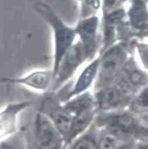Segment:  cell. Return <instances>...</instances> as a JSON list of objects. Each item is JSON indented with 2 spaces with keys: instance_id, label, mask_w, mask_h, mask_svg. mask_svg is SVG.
Masks as SVG:
<instances>
[{
  "instance_id": "obj_23",
  "label": "cell",
  "mask_w": 148,
  "mask_h": 149,
  "mask_svg": "<svg viewBox=\"0 0 148 149\" xmlns=\"http://www.w3.org/2000/svg\"><path fill=\"white\" fill-rule=\"evenodd\" d=\"M122 1H123V0H115V4H116V3H119V2Z\"/></svg>"
},
{
  "instance_id": "obj_8",
  "label": "cell",
  "mask_w": 148,
  "mask_h": 149,
  "mask_svg": "<svg viewBox=\"0 0 148 149\" xmlns=\"http://www.w3.org/2000/svg\"><path fill=\"white\" fill-rule=\"evenodd\" d=\"M132 24L136 28H143L148 23V14L145 7L140 1H136L129 11Z\"/></svg>"
},
{
  "instance_id": "obj_7",
  "label": "cell",
  "mask_w": 148,
  "mask_h": 149,
  "mask_svg": "<svg viewBox=\"0 0 148 149\" xmlns=\"http://www.w3.org/2000/svg\"><path fill=\"white\" fill-rule=\"evenodd\" d=\"M126 98L124 92L116 88L104 89L98 95L99 104L104 109H109L120 105Z\"/></svg>"
},
{
  "instance_id": "obj_18",
  "label": "cell",
  "mask_w": 148,
  "mask_h": 149,
  "mask_svg": "<svg viewBox=\"0 0 148 149\" xmlns=\"http://www.w3.org/2000/svg\"><path fill=\"white\" fill-rule=\"evenodd\" d=\"M139 52L143 63L148 68V46H141L139 47Z\"/></svg>"
},
{
  "instance_id": "obj_2",
  "label": "cell",
  "mask_w": 148,
  "mask_h": 149,
  "mask_svg": "<svg viewBox=\"0 0 148 149\" xmlns=\"http://www.w3.org/2000/svg\"><path fill=\"white\" fill-rule=\"evenodd\" d=\"M35 134L39 149H60L61 138L57 130L45 117L39 115L35 120Z\"/></svg>"
},
{
  "instance_id": "obj_19",
  "label": "cell",
  "mask_w": 148,
  "mask_h": 149,
  "mask_svg": "<svg viewBox=\"0 0 148 149\" xmlns=\"http://www.w3.org/2000/svg\"><path fill=\"white\" fill-rule=\"evenodd\" d=\"M140 120V124L142 126L146 129H148V111L145 113Z\"/></svg>"
},
{
  "instance_id": "obj_14",
  "label": "cell",
  "mask_w": 148,
  "mask_h": 149,
  "mask_svg": "<svg viewBox=\"0 0 148 149\" xmlns=\"http://www.w3.org/2000/svg\"><path fill=\"white\" fill-rule=\"evenodd\" d=\"M83 3V15H86L88 13L96 11L101 6L100 0H82Z\"/></svg>"
},
{
  "instance_id": "obj_4",
  "label": "cell",
  "mask_w": 148,
  "mask_h": 149,
  "mask_svg": "<svg viewBox=\"0 0 148 149\" xmlns=\"http://www.w3.org/2000/svg\"><path fill=\"white\" fill-rule=\"evenodd\" d=\"M99 28V19L96 16L84 18L78 24L76 30L80 36L81 42L91 53L96 47Z\"/></svg>"
},
{
  "instance_id": "obj_16",
  "label": "cell",
  "mask_w": 148,
  "mask_h": 149,
  "mask_svg": "<svg viewBox=\"0 0 148 149\" xmlns=\"http://www.w3.org/2000/svg\"><path fill=\"white\" fill-rule=\"evenodd\" d=\"M115 134H107L100 140L99 146L100 149H113L116 145Z\"/></svg>"
},
{
  "instance_id": "obj_22",
  "label": "cell",
  "mask_w": 148,
  "mask_h": 149,
  "mask_svg": "<svg viewBox=\"0 0 148 149\" xmlns=\"http://www.w3.org/2000/svg\"><path fill=\"white\" fill-rule=\"evenodd\" d=\"M139 149H148V146H146V147H140V148Z\"/></svg>"
},
{
  "instance_id": "obj_21",
  "label": "cell",
  "mask_w": 148,
  "mask_h": 149,
  "mask_svg": "<svg viewBox=\"0 0 148 149\" xmlns=\"http://www.w3.org/2000/svg\"><path fill=\"white\" fill-rule=\"evenodd\" d=\"M118 149H130V148H129L127 147H120V148H119Z\"/></svg>"
},
{
  "instance_id": "obj_9",
  "label": "cell",
  "mask_w": 148,
  "mask_h": 149,
  "mask_svg": "<svg viewBox=\"0 0 148 149\" xmlns=\"http://www.w3.org/2000/svg\"><path fill=\"white\" fill-rule=\"evenodd\" d=\"M52 118L57 128L63 134L70 133L73 119L65 111L56 109L51 113Z\"/></svg>"
},
{
  "instance_id": "obj_17",
  "label": "cell",
  "mask_w": 148,
  "mask_h": 149,
  "mask_svg": "<svg viewBox=\"0 0 148 149\" xmlns=\"http://www.w3.org/2000/svg\"><path fill=\"white\" fill-rule=\"evenodd\" d=\"M46 74L42 73H36L34 75L31 77L28 81L31 85L35 86H44L46 84V81H47V78H46Z\"/></svg>"
},
{
  "instance_id": "obj_13",
  "label": "cell",
  "mask_w": 148,
  "mask_h": 149,
  "mask_svg": "<svg viewBox=\"0 0 148 149\" xmlns=\"http://www.w3.org/2000/svg\"><path fill=\"white\" fill-rule=\"evenodd\" d=\"M136 111L146 113L148 111V88L143 91L133 103Z\"/></svg>"
},
{
  "instance_id": "obj_10",
  "label": "cell",
  "mask_w": 148,
  "mask_h": 149,
  "mask_svg": "<svg viewBox=\"0 0 148 149\" xmlns=\"http://www.w3.org/2000/svg\"><path fill=\"white\" fill-rule=\"evenodd\" d=\"M91 118L92 114L89 109L77 114L75 119L73 120L70 132L71 136L73 137L83 131L90 123Z\"/></svg>"
},
{
  "instance_id": "obj_5",
  "label": "cell",
  "mask_w": 148,
  "mask_h": 149,
  "mask_svg": "<svg viewBox=\"0 0 148 149\" xmlns=\"http://www.w3.org/2000/svg\"><path fill=\"white\" fill-rule=\"evenodd\" d=\"M90 54L88 49L81 42L72 46L66 54L62 63V77L68 75Z\"/></svg>"
},
{
  "instance_id": "obj_6",
  "label": "cell",
  "mask_w": 148,
  "mask_h": 149,
  "mask_svg": "<svg viewBox=\"0 0 148 149\" xmlns=\"http://www.w3.org/2000/svg\"><path fill=\"white\" fill-rule=\"evenodd\" d=\"M108 127L112 134L119 136L129 134L134 131L135 123L132 117L126 114H117L108 119Z\"/></svg>"
},
{
  "instance_id": "obj_20",
  "label": "cell",
  "mask_w": 148,
  "mask_h": 149,
  "mask_svg": "<svg viewBox=\"0 0 148 149\" xmlns=\"http://www.w3.org/2000/svg\"><path fill=\"white\" fill-rule=\"evenodd\" d=\"M1 149H11V147H10L8 146L7 145H6V144H4L1 146Z\"/></svg>"
},
{
  "instance_id": "obj_15",
  "label": "cell",
  "mask_w": 148,
  "mask_h": 149,
  "mask_svg": "<svg viewBox=\"0 0 148 149\" xmlns=\"http://www.w3.org/2000/svg\"><path fill=\"white\" fill-rule=\"evenodd\" d=\"M97 145L90 137H84L79 140L74 146L73 149H97Z\"/></svg>"
},
{
  "instance_id": "obj_3",
  "label": "cell",
  "mask_w": 148,
  "mask_h": 149,
  "mask_svg": "<svg viewBox=\"0 0 148 149\" xmlns=\"http://www.w3.org/2000/svg\"><path fill=\"white\" fill-rule=\"evenodd\" d=\"M125 59V53L120 46L110 48L103 56L100 77L104 82L112 79L120 69Z\"/></svg>"
},
{
  "instance_id": "obj_12",
  "label": "cell",
  "mask_w": 148,
  "mask_h": 149,
  "mask_svg": "<svg viewBox=\"0 0 148 149\" xmlns=\"http://www.w3.org/2000/svg\"><path fill=\"white\" fill-rule=\"evenodd\" d=\"M91 104V100L90 97L84 95L71 102L67 108L68 111L78 114L83 111L90 109Z\"/></svg>"
},
{
  "instance_id": "obj_11",
  "label": "cell",
  "mask_w": 148,
  "mask_h": 149,
  "mask_svg": "<svg viewBox=\"0 0 148 149\" xmlns=\"http://www.w3.org/2000/svg\"><path fill=\"white\" fill-rule=\"evenodd\" d=\"M98 68V62L97 61L94 62L87 67L82 74L81 78L79 79L76 88V91H81L88 86L91 82L92 79L93 78Z\"/></svg>"
},
{
  "instance_id": "obj_1",
  "label": "cell",
  "mask_w": 148,
  "mask_h": 149,
  "mask_svg": "<svg viewBox=\"0 0 148 149\" xmlns=\"http://www.w3.org/2000/svg\"><path fill=\"white\" fill-rule=\"evenodd\" d=\"M35 9L53 28L55 47V68L56 69L72 46L77 34L76 30L67 26L49 5L39 2L35 5Z\"/></svg>"
}]
</instances>
